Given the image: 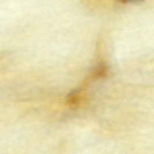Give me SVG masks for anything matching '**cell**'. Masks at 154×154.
<instances>
[{
	"label": "cell",
	"instance_id": "1",
	"mask_svg": "<svg viewBox=\"0 0 154 154\" xmlns=\"http://www.w3.org/2000/svg\"><path fill=\"white\" fill-rule=\"evenodd\" d=\"M106 73V66L104 64H100L96 69L94 74L97 76L101 77L105 75Z\"/></svg>",
	"mask_w": 154,
	"mask_h": 154
},
{
	"label": "cell",
	"instance_id": "2",
	"mask_svg": "<svg viewBox=\"0 0 154 154\" xmlns=\"http://www.w3.org/2000/svg\"><path fill=\"white\" fill-rule=\"evenodd\" d=\"M120 2L123 3H137L141 2L143 0H119Z\"/></svg>",
	"mask_w": 154,
	"mask_h": 154
}]
</instances>
